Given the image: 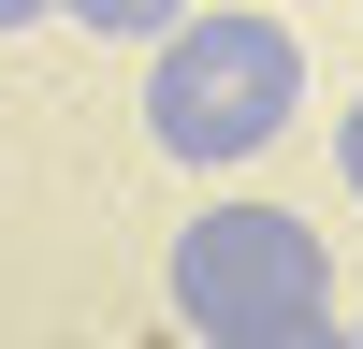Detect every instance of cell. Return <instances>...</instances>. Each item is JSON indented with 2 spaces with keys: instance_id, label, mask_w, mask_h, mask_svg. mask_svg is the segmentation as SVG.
Returning a JSON list of instances; mask_svg holds the SVG:
<instances>
[{
  "instance_id": "obj_1",
  "label": "cell",
  "mask_w": 363,
  "mask_h": 349,
  "mask_svg": "<svg viewBox=\"0 0 363 349\" xmlns=\"http://www.w3.org/2000/svg\"><path fill=\"white\" fill-rule=\"evenodd\" d=\"M291 116H306V44L262 0H218L174 44H145V131H160V160H203V174L262 160Z\"/></svg>"
},
{
  "instance_id": "obj_2",
  "label": "cell",
  "mask_w": 363,
  "mask_h": 349,
  "mask_svg": "<svg viewBox=\"0 0 363 349\" xmlns=\"http://www.w3.org/2000/svg\"><path fill=\"white\" fill-rule=\"evenodd\" d=\"M320 291H335V262H320V233L291 204H203L174 233V320L203 349L262 335V320H320Z\"/></svg>"
},
{
  "instance_id": "obj_3",
  "label": "cell",
  "mask_w": 363,
  "mask_h": 349,
  "mask_svg": "<svg viewBox=\"0 0 363 349\" xmlns=\"http://www.w3.org/2000/svg\"><path fill=\"white\" fill-rule=\"evenodd\" d=\"M58 15H73V29H102V44H174L203 0H58Z\"/></svg>"
},
{
  "instance_id": "obj_4",
  "label": "cell",
  "mask_w": 363,
  "mask_h": 349,
  "mask_svg": "<svg viewBox=\"0 0 363 349\" xmlns=\"http://www.w3.org/2000/svg\"><path fill=\"white\" fill-rule=\"evenodd\" d=\"M218 349H349V320L320 306V320H262V335H218Z\"/></svg>"
},
{
  "instance_id": "obj_5",
  "label": "cell",
  "mask_w": 363,
  "mask_h": 349,
  "mask_svg": "<svg viewBox=\"0 0 363 349\" xmlns=\"http://www.w3.org/2000/svg\"><path fill=\"white\" fill-rule=\"evenodd\" d=\"M335 174H349V204H363V102L335 116Z\"/></svg>"
},
{
  "instance_id": "obj_6",
  "label": "cell",
  "mask_w": 363,
  "mask_h": 349,
  "mask_svg": "<svg viewBox=\"0 0 363 349\" xmlns=\"http://www.w3.org/2000/svg\"><path fill=\"white\" fill-rule=\"evenodd\" d=\"M44 15H58V0H0V44H15V29H44Z\"/></svg>"
},
{
  "instance_id": "obj_7",
  "label": "cell",
  "mask_w": 363,
  "mask_h": 349,
  "mask_svg": "<svg viewBox=\"0 0 363 349\" xmlns=\"http://www.w3.org/2000/svg\"><path fill=\"white\" fill-rule=\"evenodd\" d=\"M349 349H363V320H349Z\"/></svg>"
}]
</instances>
